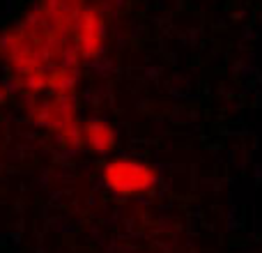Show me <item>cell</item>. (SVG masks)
I'll list each match as a JSON object with an SVG mask.
<instances>
[{"label": "cell", "mask_w": 262, "mask_h": 253, "mask_svg": "<svg viewBox=\"0 0 262 253\" xmlns=\"http://www.w3.org/2000/svg\"><path fill=\"white\" fill-rule=\"evenodd\" d=\"M154 180H157L154 168H149L147 163L131 161V159H115L104 168L106 186L124 196L145 194L154 186Z\"/></svg>", "instance_id": "cell-1"}, {"label": "cell", "mask_w": 262, "mask_h": 253, "mask_svg": "<svg viewBox=\"0 0 262 253\" xmlns=\"http://www.w3.org/2000/svg\"><path fill=\"white\" fill-rule=\"evenodd\" d=\"M104 39V28H101V18L95 12H85L78 26V46L85 55H95Z\"/></svg>", "instance_id": "cell-2"}, {"label": "cell", "mask_w": 262, "mask_h": 253, "mask_svg": "<svg viewBox=\"0 0 262 253\" xmlns=\"http://www.w3.org/2000/svg\"><path fill=\"white\" fill-rule=\"evenodd\" d=\"M85 136H88V140H90L92 147L101 150V152L108 150L111 145L115 143L113 131H111L108 124H104V122H88L85 124Z\"/></svg>", "instance_id": "cell-3"}]
</instances>
